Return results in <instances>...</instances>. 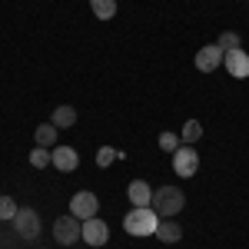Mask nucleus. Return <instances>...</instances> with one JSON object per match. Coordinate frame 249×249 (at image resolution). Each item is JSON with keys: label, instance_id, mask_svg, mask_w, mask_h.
<instances>
[{"label": "nucleus", "instance_id": "obj_11", "mask_svg": "<svg viewBox=\"0 0 249 249\" xmlns=\"http://www.w3.org/2000/svg\"><path fill=\"white\" fill-rule=\"evenodd\" d=\"M126 196H130L133 206H150V203H153V190L146 186V179H133L130 190H126Z\"/></svg>", "mask_w": 249, "mask_h": 249}, {"label": "nucleus", "instance_id": "obj_5", "mask_svg": "<svg viewBox=\"0 0 249 249\" xmlns=\"http://www.w3.org/2000/svg\"><path fill=\"white\" fill-rule=\"evenodd\" d=\"M173 170H176V176H196V170H199V153L183 143L173 153Z\"/></svg>", "mask_w": 249, "mask_h": 249}, {"label": "nucleus", "instance_id": "obj_19", "mask_svg": "<svg viewBox=\"0 0 249 249\" xmlns=\"http://www.w3.org/2000/svg\"><path fill=\"white\" fill-rule=\"evenodd\" d=\"M17 210H20V206L10 199V196H0V219H14Z\"/></svg>", "mask_w": 249, "mask_h": 249}, {"label": "nucleus", "instance_id": "obj_15", "mask_svg": "<svg viewBox=\"0 0 249 249\" xmlns=\"http://www.w3.org/2000/svg\"><path fill=\"white\" fill-rule=\"evenodd\" d=\"M90 10L96 20H110L116 17V0H90Z\"/></svg>", "mask_w": 249, "mask_h": 249}, {"label": "nucleus", "instance_id": "obj_3", "mask_svg": "<svg viewBox=\"0 0 249 249\" xmlns=\"http://www.w3.org/2000/svg\"><path fill=\"white\" fill-rule=\"evenodd\" d=\"M53 239H57L60 246H73L77 239H83V223H80L73 213L70 216H60L57 223H53Z\"/></svg>", "mask_w": 249, "mask_h": 249}, {"label": "nucleus", "instance_id": "obj_13", "mask_svg": "<svg viewBox=\"0 0 249 249\" xmlns=\"http://www.w3.org/2000/svg\"><path fill=\"white\" fill-rule=\"evenodd\" d=\"M50 123H53L57 130H70V126L77 123V110H73V107H57V110H53V120H50Z\"/></svg>", "mask_w": 249, "mask_h": 249}, {"label": "nucleus", "instance_id": "obj_16", "mask_svg": "<svg viewBox=\"0 0 249 249\" xmlns=\"http://www.w3.org/2000/svg\"><path fill=\"white\" fill-rule=\"evenodd\" d=\"M199 136H203V126H199V120H186V123H183V133H179V140H183L186 146H193Z\"/></svg>", "mask_w": 249, "mask_h": 249}, {"label": "nucleus", "instance_id": "obj_9", "mask_svg": "<svg viewBox=\"0 0 249 249\" xmlns=\"http://www.w3.org/2000/svg\"><path fill=\"white\" fill-rule=\"evenodd\" d=\"M107 239H110V230H107V223L103 219H83V243H90V246H107Z\"/></svg>", "mask_w": 249, "mask_h": 249}, {"label": "nucleus", "instance_id": "obj_2", "mask_svg": "<svg viewBox=\"0 0 249 249\" xmlns=\"http://www.w3.org/2000/svg\"><path fill=\"white\" fill-rule=\"evenodd\" d=\"M156 226H160V216L153 213V206H133L123 219V230L130 236H156Z\"/></svg>", "mask_w": 249, "mask_h": 249}, {"label": "nucleus", "instance_id": "obj_14", "mask_svg": "<svg viewBox=\"0 0 249 249\" xmlns=\"http://www.w3.org/2000/svg\"><path fill=\"white\" fill-rule=\"evenodd\" d=\"M57 126H53V123H40L37 130H34V136H37V146H47V150H50V146H57Z\"/></svg>", "mask_w": 249, "mask_h": 249}, {"label": "nucleus", "instance_id": "obj_7", "mask_svg": "<svg viewBox=\"0 0 249 249\" xmlns=\"http://www.w3.org/2000/svg\"><path fill=\"white\" fill-rule=\"evenodd\" d=\"M96 210H100V199H96V193H90V190L77 193V196L70 199V213H73L77 219H93Z\"/></svg>", "mask_w": 249, "mask_h": 249}, {"label": "nucleus", "instance_id": "obj_17", "mask_svg": "<svg viewBox=\"0 0 249 249\" xmlns=\"http://www.w3.org/2000/svg\"><path fill=\"white\" fill-rule=\"evenodd\" d=\"M30 166H37V170L50 166V150H47V146H34V153H30Z\"/></svg>", "mask_w": 249, "mask_h": 249}, {"label": "nucleus", "instance_id": "obj_18", "mask_svg": "<svg viewBox=\"0 0 249 249\" xmlns=\"http://www.w3.org/2000/svg\"><path fill=\"white\" fill-rule=\"evenodd\" d=\"M216 43L223 47V53H226V50H236V47H239V34H236V30H223V37L216 40Z\"/></svg>", "mask_w": 249, "mask_h": 249}, {"label": "nucleus", "instance_id": "obj_8", "mask_svg": "<svg viewBox=\"0 0 249 249\" xmlns=\"http://www.w3.org/2000/svg\"><path fill=\"white\" fill-rule=\"evenodd\" d=\"M223 63H226V73L230 77H236V80H246L249 77V53L246 50H226L223 53Z\"/></svg>", "mask_w": 249, "mask_h": 249}, {"label": "nucleus", "instance_id": "obj_10", "mask_svg": "<svg viewBox=\"0 0 249 249\" xmlns=\"http://www.w3.org/2000/svg\"><path fill=\"white\" fill-rule=\"evenodd\" d=\"M50 163H53L60 173H70V170L80 166V156H77L73 146H53V150H50Z\"/></svg>", "mask_w": 249, "mask_h": 249}, {"label": "nucleus", "instance_id": "obj_20", "mask_svg": "<svg viewBox=\"0 0 249 249\" xmlns=\"http://www.w3.org/2000/svg\"><path fill=\"white\" fill-rule=\"evenodd\" d=\"M160 146H163L166 153H176V150L183 146V140H179L176 133H163V136H160Z\"/></svg>", "mask_w": 249, "mask_h": 249}, {"label": "nucleus", "instance_id": "obj_1", "mask_svg": "<svg viewBox=\"0 0 249 249\" xmlns=\"http://www.w3.org/2000/svg\"><path fill=\"white\" fill-rule=\"evenodd\" d=\"M153 213L160 216V219H173L176 213L186 206V196H183V190L179 186H160V190H153Z\"/></svg>", "mask_w": 249, "mask_h": 249}, {"label": "nucleus", "instance_id": "obj_6", "mask_svg": "<svg viewBox=\"0 0 249 249\" xmlns=\"http://www.w3.org/2000/svg\"><path fill=\"white\" fill-rule=\"evenodd\" d=\"M219 67H223V47L219 43H206V47L196 50V70L199 73H213Z\"/></svg>", "mask_w": 249, "mask_h": 249}, {"label": "nucleus", "instance_id": "obj_12", "mask_svg": "<svg viewBox=\"0 0 249 249\" xmlns=\"http://www.w3.org/2000/svg\"><path fill=\"white\" fill-rule=\"evenodd\" d=\"M156 236H160L163 243H179V239H183V230H179V223H173V219H160Z\"/></svg>", "mask_w": 249, "mask_h": 249}, {"label": "nucleus", "instance_id": "obj_21", "mask_svg": "<svg viewBox=\"0 0 249 249\" xmlns=\"http://www.w3.org/2000/svg\"><path fill=\"white\" fill-rule=\"evenodd\" d=\"M116 156H120V153H116L113 146H100V150H96V163H100V166H110Z\"/></svg>", "mask_w": 249, "mask_h": 249}, {"label": "nucleus", "instance_id": "obj_4", "mask_svg": "<svg viewBox=\"0 0 249 249\" xmlns=\"http://www.w3.org/2000/svg\"><path fill=\"white\" fill-rule=\"evenodd\" d=\"M14 230H17L20 239H37V232H40V216H37V210L20 206L17 216H14Z\"/></svg>", "mask_w": 249, "mask_h": 249}]
</instances>
